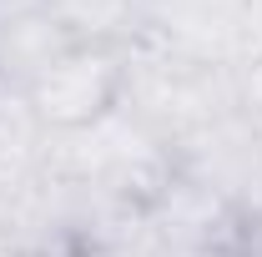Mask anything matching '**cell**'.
I'll return each instance as SVG.
<instances>
[{"instance_id":"cell-1","label":"cell","mask_w":262,"mask_h":257,"mask_svg":"<svg viewBox=\"0 0 262 257\" xmlns=\"http://www.w3.org/2000/svg\"><path fill=\"white\" fill-rule=\"evenodd\" d=\"M46 177L71 182L81 192L116 202L131 212H146L157 192L177 177V157L141 126L131 111H111L81 131H61L46 146Z\"/></svg>"},{"instance_id":"cell-2","label":"cell","mask_w":262,"mask_h":257,"mask_svg":"<svg viewBox=\"0 0 262 257\" xmlns=\"http://www.w3.org/2000/svg\"><path fill=\"white\" fill-rule=\"evenodd\" d=\"M121 111H131L177 157L202 131H212L217 121H227L237 111V71L202 66V61H187V56H171V51L136 40L126 51Z\"/></svg>"},{"instance_id":"cell-3","label":"cell","mask_w":262,"mask_h":257,"mask_svg":"<svg viewBox=\"0 0 262 257\" xmlns=\"http://www.w3.org/2000/svg\"><path fill=\"white\" fill-rule=\"evenodd\" d=\"M126 51L131 46H66L26 86V106L35 111V121L61 136L111 116L126 91Z\"/></svg>"},{"instance_id":"cell-4","label":"cell","mask_w":262,"mask_h":257,"mask_svg":"<svg viewBox=\"0 0 262 257\" xmlns=\"http://www.w3.org/2000/svg\"><path fill=\"white\" fill-rule=\"evenodd\" d=\"M247 0H141V40L202 66H242Z\"/></svg>"},{"instance_id":"cell-5","label":"cell","mask_w":262,"mask_h":257,"mask_svg":"<svg viewBox=\"0 0 262 257\" xmlns=\"http://www.w3.org/2000/svg\"><path fill=\"white\" fill-rule=\"evenodd\" d=\"M51 20L81 46H136L141 0H46Z\"/></svg>"},{"instance_id":"cell-6","label":"cell","mask_w":262,"mask_h":257,"mask_svg":"<svg viewBox=\"0 0 262 257\" xmlns=\"http://www.w3.org/2000/svg\"><path fill=\"white\" fill-rule=\"evenodd\" d=\"M237 116L262 141V56L247 61V66H237Z\"/></svg>"},{"instance_id":"cell-7","label":"cell","mask_w":262,"mask_h":257,"mask_svg":"<svg viewBox=\"0 0 262 257\" xmlns=\"http://www.w3.org/2000/svg\"><path fill=\"white\" fill-rule=\"evenodd\" d=\"M247 257H262V202L247 212Z\"/></svg>"}]
</instances>
